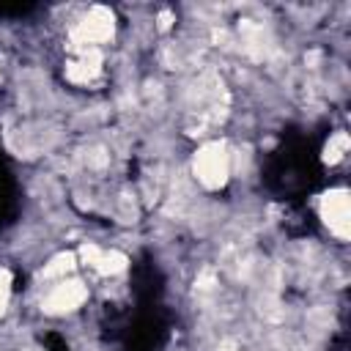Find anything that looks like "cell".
<instances>
[{
	"instance_id": "8992f818",
	"label": "cell",
	"mask_w": 351,
	"mask_h": 351,
	"mask_svg": "<svg viewBox=\"0 0 351 351\" xmlns=\"http://www.w3.org/2000/svg\"><path fill=\"white\" fill-rule=\"evenodd\" d=\"M99 55L96 49H82L77 55V60L69 63V80L71 82H90L96 74H99Z\"/></svg>"
},
{
	"instance_id": "9c48e42d",
	"label": "cell",
	"mask_w": 351,
	"mask_h": 351,
	"mask_svg": "<svg viewBox=\"0 0 351 351\" xmlns=\"http://www.w3.org/2000/svg\"><path fill=\"white\" fill-rule=\"evenodd\" d=\"M8 293H11V280H8V271H3V269H0V313L5 310Z\"/></svg>"
},
{
	"instance_id": "7a4b0ae2",
	"label": "cell",
	"mask_w": 351,
	"mask_h": 351,
	"mask_svg": "<svg viewBox=\"0 0 351 351\" xmlns=\"http://www.w3.org/2000/svg\"><path fill=\"white\" fill-rule=\"evenodd\" d=\"M112 36V14L104 11V8H90V14L77 25L74 30V38L85 47H93V44H101Z\"/></svg>"
},
{
	"instance_id": "ba28073f",
	"label": "cell",
	"mask_w": 351,
	"mask_h": 351,
	"mask_svg": "<svg viewBox=\"0 0 351 351\" xmlns=\"http://www.w3.org/2000/svg\"><path fill=\"white\" fill-rule=\"evenodd\" d=\"M69 269H71V255H60V258L52 261V266L44 269V274L52 277V274H63V271H69Z\"/></svg>"
},
{
	"instance_id": "277c9868",
	"label": "cell",
	"mask_w": 351,
	"mask_h": 351,
	"mask_svg": "<svg viewBox=\"0 0 351 351\" xmlns=\"http://www.w3.org/2000/svg\"><path fill=\"white\" fill-rule=\"evenodd\" d=\"M82 299H85V285L77 282V280H69V282H58V285L49 291L44 307H47L49 313H63V310H74Z\"/></svg>"
},
{
	"instance_id": "3957f363",
	"label": "cell",
	"mask_w": 351,
	"mask_h": 351,
	"mask_svg": "<svg viewBox=\"0 0 351 351\" xmlns=\"http://www.w3.org/2000/svg\"><path fill=\"white\" fill-rule=\"evenodd\" d=\"M321 214H324V222L329 225L332 233H337L340 239L348 236V195L343 189L337 192H329L321 203Z\"/></svg>"
},
{
	"instance_id": "52a82bcc",
	"label": "cell",
	"mask_w": 351,
	"mask_h": 351,
	"mask_svg": "<svg viewBox=\"0 0 351 351\" xmlns=\"http://www.w3.org/2000/svg\"><path fill=\"white\" fill-rule=\"evenodd\" d=\"M346 151H348V137L340 132V134H335V137L329 140V145H326V162H337V159H343Z\"/></svg>"
},
{
	"instance_id": "6da1fadb",
	"label": "cell",
	"mask_w": 351,
	"mask_h": 351,
	"mask_svg": "<svg viewBox=\"0 0 351 351\" xmlns=\"http://www.w3.org/2000/svg\"><path fill=\"white\" fill-rule=\"evenodd\" d=\"M195 176L208 186L217 189L228 178V151L222 143H208L195 156Z\"/></svg>"
},
{
	"instance_id": "5b68a950",
	"label": "cell",
	"mask_w": 351,
	"mask_h": 351,
	"mask_svg": "<svg viewBox=\"0 0 351 351\" xmlns=\"http://www.w3.org/2000/svg\"><path fill=\"white\" fill-rule=\"evenodd\" d=\"M82 258L101 274H115L126 266V258L118 255V252H107V250H99V247H82Z\"/></svg>"
}]
</instances>
